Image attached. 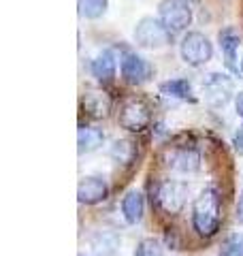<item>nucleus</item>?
Wrapping results in <instances>:
<instances>
[{"mask_svg": "<svg viewBox=\"0 0 243 256\" xmlns=\"http://www.w3.org/2000/svg\"><path fill=\"white\" fill-rule=\"evenodd\" d=\"M122 214L128 224H139L145 214V198L139 190L126 192V196L122 198Z\"/></svg>", "mask_w": 243, "mask_h": 256, "instance_id": "obj_13", "label": "nucleus"}, {"mask_svg": "<svg viewBox=\"0 0 243 256\" xmlns=\"http://www.w3.org/2000/svg\"><path fill=\"white\" fill-rule=\"evenodd\" d=\"M109 0H79V15L86 20H98L107 13Z\"/></svg>", "mask_w": 243, "mask_h": 256, "instance_id": "obj_18", "label": "nucleus"}, {"mask_svg": "<svg viewBox=\"0 0 243 256\" xmlns=\"http://www.w3.org/2000/svg\"><path fill=\"white\" fill-rule=\"evenodd\" d=\"M186 194H188L186 184L164 180L158 188V203L166 214H180L186 205Z\"/></svg>", "mask_w": 243, "mask_h": 256, "instance_id": "obj_6", "label": "nucleus"}, {"mask_svg": "<svg viewBox=\"0 0 243 256\" xmlns=\"http://www.w3.org/2000/svg\"><path fill=\"white\" fill-rule=\"evenodd\" d=\"M134 256H164V250H162V246L158 239H141L139 246H136V252Z\"/></svg>", "mask_w": 243, "mask_h": 256, "instance_id": "obj_21", "label": "nucleus"}, {"mask_svg": "<svg viewBox=\"0 0 243 256\" xmlns=\"http://www.w3.org/2000/svg\"><path fill=\"white\" fill-rule=\"evenodd\" d=\"M104 143V132L100 128H94V126H81L79 132H77V150L79 154H92Z\"/></svg>", "mask_w": 243, "mask_h": 256, "instance_id": "obj_14", "label": "nucleus"}, {"mask_svg": "<svg viewBox=\"0 0 243 256\" xmlns=\"http://www.w3.org/2000/svg\"><path fill=\"white\" fill-rule=\"evenodd\" d=\"M134 43L143 50H160V47L171 45L173 32L168 30L160 20L141 18L134 26Z\"/></svg>", "mask_w": 243, "mask_h": 256, "instance_id": "obj_2", "label": "nucleus"}, {"mask_svg": "<svg viewBox=\"0 0 243 256\" xmlns=\"http://www.w3.org/2000/svg\"><path fill=\"white\" fill-rule=\"evenodd\" d=\"M168 164H171L173 169L182 171V173H194V171L200 169V156H198V152L192 150V148L175 150Z\"/></svg>", "mask_w": 243, "mask_h": 256, "instance_id": "obj_16", "label": "nucleus"}, {"mask_svg": "<svg viewBox=\"0 0 243 256\" xmlns=\"http://www.w3.org/2000/svg\"><path fill=\"white\" fill-rule=\"evenodd\" d=\"M84 109L94 120H102L111 111V96L104 90H88L84 96Z\"/></svg>", "mask_w": 243, "mask_h": 256, "instance_id": "obj_10", "label": "nucleus"}, {"mask_svg": "<svg viewBox=\"0 0 243 256\" xmlns=\"http://www.w3.org/2000/svg\"><path fill=\"white\" fill-rule=\"evenodd\" d=\"M234 109H237V116L243 120V92L234 96Z\"/></svg>", "mask_w": 243, "mask_h": 256, "instance_id": "obj_23", "label": "nucleus"}, {"mask_svg": "<svg viewBox=\"0 0 243 256\" xmlns=\"http://www.w3.org/2000/svg\"><path fill=\"white\" fill-rule=\"evenodd\" d=\"M218 41H220V50L224 54V60H226V66L230 70L237 73L239 66H237V52H239V45H241V36L234 28H224L220 34H218Z\"/></svg>", "mask_w": 243, "mask_h": 256, "instance_id": "obj_11", "label": "nucleus"}, {"mask_svg": "<svg viewBox=\"0 0 243 256\" xmlns=\"http://www.w3.org/2000/svg\"><path fill=\"white\" fill-rule=\"evenodd\" d=\"M152 73H154L152 64L145 58H141L139 54H134V52L124 54V58H122V77H124L128 84L141 86L145 82H150Z\"/></svg>", "mask_w": 243, "mask_h": 256, "instance_id": "obj_7", "label": "nucleus"}, {"mask_svg": "<svg viewBox=\"0 0 243 256\" xmlns=\"http://www.w3.org/2000/svg\"><path fill=\"white\" fill-rule=\"evenodd\" d=\"M180 52H182V58L186 64L190 66H202L207 64L209 60L214 58V45L212 41L202 34V32H188L184 36V41L180 45Z\"/></svg>", "mask_w": 243, "mask_h": 256, "instance_id": "obj_3", "label": "nucleus"}, {"mask_svg": "<svg viewBox=\"0 0 243 256\" xmlns=\"http://www.w3.org/2000/svg\"><path fill=\"white\" fill-rule=\"evenodd\" d=\"M122 239L116 230H98L90 239V248L96 256H113L120 250Z\"/></svg>", "mask_w": 243, "mask_h": 256, "instance_id": "obj_12", "label": "nucleus"}, {"mask_svg": "<svg viewBox=\"0 0 243 256\" xmlns=\"http://www.w3.org/2000/svg\"><path fill=\"white\" fill-rule=\"evenodd\" d=\"M109 154L113 160H118V162H130L132 156H134V146L130 141H126V139H118V141H113V146L109 150Z\"/></svg>", "mask_w": 243, "mask_h": 256, "instance_id": "obj_20", "label": "nucleus"}, {"mask_svg": "<svg viewBox=\"0 0 243 256\" xmlns=\"http://www.w3.org/2000/svg\"><path fill=\"white\" fill-rule=\"evenodd\" d=\"M218 256H243V233H230L218 248Z\"/></svg>", "mask_w": 243, "mask_h": 256, "instance_id": "obj_19", "label": "nucleus"}, {"mask_svg": "<svg viewBox=\"0 0 243 256\" xmlns=\"http://www.w3.org/2000/svg\"><path fill=\"white\" fill-rule=\"evenodd\" d=\"M158 20L171 32H182L192 24V9L188 0H160Z\"/></svg>", "mask_w": 243, "mask_h": 256, "instance_id": "obj_5", "label": "nucleus"}, {"mask_svg": "<svg viewBox=\"0 0 243 256\" xmlns=\"http://www.w3.org/2000/svg\"><path fill=\"white\" fill-rule=\"evenodd\" d=\"M232 146H234V150H237L239 154H243V126L239 128L237 132H234V137H232Z\"/></svg>", "mask_w": 243, "mask_h": 256, "instance_id": "obj_22", "label": "nucleus"}, {"mask_svg": "<svg viewBox=\"0 0 243 256\" xmlns=\"http://www.w3.org/2000/svg\"><path fill=\"white\" fill-rule=\"evenodd\" d=\"M90 70L98 82H111V79L116 77V56H113V52L111 50L100 52L92 60Z\"/></svg>", "mask_w": 243, "mask_h": 256, "instance_id": "obj_15", "label": "nucleus"}, {"mask_svg": "<svg viewBox=\"0 0 243 256\" xmlns=\"http://www.w3.org/2000/svg\"><path fill=\"white\" fill-rule=\"evenodd\" d=\"M202 94H205V100L209 107L220 109L224 105H228V100L234 94V84L228 75L224 73H209L202 79Z\"/></svg>", "mask_w": 243, "mask_h": 256, "instance_id": "obj_4", "label": "nucleus"}, {"mask_svg": "<svg viewBox=\"0 0 243 256\" xmlns=\"http://www.w3.org/2000/svg\"><path fill=\"white\" fill-rule=\"evenodd\" d=\"M79 256H88V254H79Z\"/></svg>", "mask_w": 243, "mask_h": 256, "instance_id": "obj_26", "label": "nucleus"}, {"mask_svg": "<svg viewBox=\"0 0 243 256\" xmlns=\"http://www.w3.org/2000/svg\"><path fill=\"white\" fill-rule=\"evenodd\" d=\"M188 2H196V0H188Z\"/></svg>", "mask_w": 243, "mask_h": 256, "instance_id": "obj_25", "label": "nucleus"}, {"mask_svg": "<svg viewBox=\"0 0 243 256\" xmlns=\"http://www.w3.org/2000/svg\"><path fill=\"white\" fill-rule=\"evenodd\" d=\"M160 92L173 98H190L192 94V84L188 79H171V82L160 84Z\"/></svg>", "mask_w": 243, "mask_h": 256, "instance_id": "obj_17", "label": "nucleus"}, {"mask_svg": "<svg viewBox=\"0 0 243 256\" xmlns=\"http://www.w3.org/2000/svg\"><path fill=\"white\" fill-rule=\"evenodd\" d=\"M237 220L243 224V194L239 198V203H237Z\"/></svg>", "mask_w": 243, "mask_h": 256, "instance_id": "obj_24", "label": "nucleus"}, {"mask_svg": "<svg viewBox=\"0 0 243 256\" xmlns=\"http://www.w3.org/2000/svg\"><path fill=\"white\" fill-rule=\"evenodd\" d=\"M107 194H109V186L98 175H88L77 186V198H79V203H84V205L100 203L107 198Z\"/></svg>", "mask_w": 243, "mask_h": 256, "instance_id": "obj_9", "label": "nucleus"}, {"mask_svg": "<svg viewBox=\"0 0 243 256\" xmlns=\"http://www.w3.org/2000/svg\"><path fill=\"white\" fill-rule=\"evenodd\" d=\"M194 230L202 237H212L220 228V194L216 188H205L192 205Z\"/></svg>", "mask_w": 243, "mask_h": 256, "instance_id": "obj_1", "label": "nucleus"}, {"mask_svg": "<svg viewBox=\"0 0 243 256\" xmlns=\"http://www.w3.org/2000/svg\"><path fill=\"white\" fill-rule=\"evenodd\" d=\"M150 107L143 100H128L120 111V126L132 132H141L150 124Z\"/></svg>", "mask_w": 243, "mask_h": 256, "instance_id": "obj_8", "label": "nucleus"}]
</instances>
